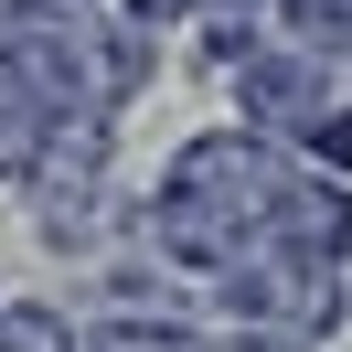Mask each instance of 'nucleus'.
<instances>
[{
  "mask_svg": "<svg viewBox=\"0 0 352 352\" xmlns=\"http://www.w3.org/2000/svg\"><path fill=\"white\" fill-rule=\"evenodd\" d=\"M235 96H245V129H288V139H309L331 118V65L320 54H299V43H267V54H245L235 65Z\"/></svg>",
  "mask_w": 352,
  "mask_h": 352,
  "instance_id": "1",
  "label": "nucleus"
},
{
  "mask_svg": "<svg viewBox=\"0 0 352 352\" xmlns=\"http://www.w3.org/2000/svg\"><path fill=\"white\" fill-rule=\"evenodd\" d=\"M0 352H75L65 309H0Z\"/></svg>",
  "mask_w": 352,
  "mask_h": 352,
  "instance_id": "2",
  "label": "nucleus"
},
{
  "mask_svg": "<svg viewBox=\"0 0 352 352\" xmlns=\"http://www.w3.org/2000/svg\"><path fill=\"white\" fill-rule=\"evenodd\" d=\"M203 352H299V342H278V331H224V342H203Z\"/></svg>",
  "mask_w": 352,
  "mask_h": 352,
  "instance_id": "3",
  "label": "nucleus"
},
{
  "mask_svg": "<svg viewBox=\"0 0 352 352\" xmlns=\"http://www.w3.org/2000/svg\"><path fill=\"white\" fill-rule=\"evenodd\" d=\"M139 22H182V11H203V0H129Z\"/></svg>",
  "mask_w": 352,
  "mask_h": 352,
  "instance_id": "4",
  "label": "nucleus"
}]
</instances>
